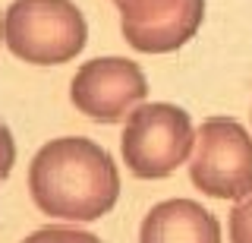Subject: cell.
<instances>
[{
  "label": "cell",
  "instance_id": "1",
  "mask_svg": "<svg viewBox=\"0 0 252 243\" xmlns=\"http://www.w3.org/2000/svg\"><path fill=\"white\" fill-rule=\"evenodd\" d=\"M29 190L44 215L98 221L120 199V171L107 148L85 136L51 139L32 158Z\"/></svg>",
  "mask_w": 252,
  "mask_h": 243
},
{
  "label": "cell",
  "instance_id": "2",
  "mask_svg": "<svg viewBox=\"0 0 252 243\" xmlns=\"http://www.w3.org/2000/svg\"><path fill=\"white\" fill-rule=\"evenodd\" d=\"M0 38L26 64L57 67L85 48L89 26L73 0H13L0 19Z\"/></svg>",
  "mask_w": 252,
  "mask_h": 243
},
{
  "label": "cell",
  "instance_id": "3",
  "mask_svg": "<svg viewBox=\"0 0 252 243\" xmlns=\"http://www.w3.org/2000/svg\"><path fill=\"white\" fill-rule=\"evenodd\" d=\"M195 142L192 120L183 107L155 101L139 104L123 130V161L142 180L167 177L189 158Z\"/></svg>",
  "mask_w": 252,
  "mask_h": 243
},
{
  "label": "cell",
  "instance_id": "4",
  "mask_svg": "<svg viewBox=\"0 0 252 243\" xmlns=\"http://www.w3.org/2000/svg\"><path fill=\"white\" fill-rule=\"evenodd\" d=\"M189 177L211 199H243L252 193V139L243 123L211 117L195 133Z\"/></svg>",
  "mask_w": 252,
  "mask_h": 243
},
{
  "label": "cell",
  "instance_id": "5",
  "mask_svg": "<svg viewBox=\"0 0 252 243\" xmlns=\"http://www.w3.org/2000/svg\"><path fill=\"white\" fill-rule=\"evenodd\" d=\"M148 95L145 73L126 57H98L79 67L69 98L76 111L98 123L126 120Z\"/></svg>",
  "mask_w": 252,
  "mask_h": 243
},
{
  "label": "cell",
  "instance_id": "6",
  "mask_svg": "<svg viewBox=\"0 0 252 243\" xmlns=\"http://www.w3.org/2000/svg\"><path fill=\"white\" fill-rule=\"evenodd\" d=\"M123 38L142 54H170L195 38L205 0H114Z\"/></svg>",
  "mask_w": 252,
  "mask_h": 243
},
{
  "label": "cell",
  "instance_id": "7",
  "mask_svg": "<svg viewBox=\"0 0 252 243\" xmlns=\"http://www.w3.org/2000/svg\"><path fill=\"white\" fill-rule=\"evenodd\" d=\"M139 243H220V224L192 199H167L145 215Z\"/></svg>",
  "mask_w": 252,
  "mask_h": 243
},
{
  "label": "cell",
  "instance_id": "8",
  "mask_svg": "<svg viewBox=\"0 0 252 243\" xmlns=\"http://www.w3.org/2000/svg\"><path fill=\"white\" fill-rule=\"evenodd\" d=\"M22 243H101L89 231H76V227H41Z\"/></svg>",
  "mask_w": 252,
  "mask_h": 243
},
{
  "label": "cell",
  "instance_id": "9",
  "mask_svg": "<svg viewBox=\"0 0 252 243\" xmlns=\"http://www.w3.org/2000/svg\"><path fill=\"white\" fill-rule=\"evenodd\" d=\"M230 243H252V193L230 211Z\"/></svg>",
  "mask_w": 252,
  "mask_h": 243
},
{
  "label": "cell",
  "instance_id": "10",
  "mask_svg": "<svg viewBox=\"0 0 252 243\" xmlns=\"http://www.w3.org/2000/svg\"><path fill=\"white\" fill-rule=\"evenodd\" d=\"M13 164H16V142H13V133L6 130V123L0 120V180L10 177Z\"/></svg>",
  "mask_w": 252,
  "mask_h": 243
}]
</instances>
